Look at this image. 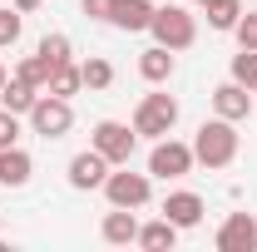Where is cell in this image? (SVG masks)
I'll list each match as a JSON object with an SVG mask.
<instances>
[{
	"label": "cell",
	"mask_w": 257,
	"mask_h": 252,
	"mask_svg": "<svg viewBox=\"0 0 257 252\" xmlns=\"http://www.w3.org/2000/svg\"><path fill=\"white\" fill-rule=\"evenodd\" d=\"M104 198H109V208H134L139 213L154 198V173H128V163H119L104 178Z\"/></svg>",
	"instance_id": "7a4b0ae2"
},
{
	"label": "cell",
	"mask_w": 257,
	"mask_h": 252,
	"mask_svg": "<svg viewBox=\"0 0 257 252\" xmlns=\"http://www.w3.org/2000/svg\"><path fill=\"white\" fill-rule=\"evenodd\" d=\"M232 35H237V50H257V10H247V15L232 25Z\"/></svg>",
	"instance_id": "d4e9b609"
},
{
	"label": "cell",
	"mask_w": 257,
	"mask_h": 252,
	"mask_svg": "<svg viewBox=\"0 0 257 252\" xmlns=\"http://www.w3.org/2000/svg\"><path fill=\"white\" fill-rule=\"evenodd\" d=\"M109 168H114V163L99 154V149H84V154H74V158H69V188H79V193L104 188Z\"/></svg>",
	"instance_id": "9c48e42d"
},
{
	"label": "cell",
	"mask_w": 257,
	"mask_h": 252,
	"mask_svg": "<svg viewBox=\"0 0 257 252\" xmlns=\"http://www.w3.org/2000/svg\"><path fill=\"white\" fill-rule=\"evenodd\" d=\"M114 5H119V0H79V10H84L89 20H104V25H109V15H114Z\"/></svg>",
	"instance_id": "4316f807"
},
{
	"label": "cell",
	"mask_w": 257,
	"mask_h": 252,
	"mask_svg": "<svg viewBox=\"0 0 257 252\" xmlns=\"http://www.w3.org/2000/svg\"><path fill=\"white\" fill-rule=\"evenodd\" d=\"M99 237H104L109 247H128V242H139V218H134V208H109L104 222H99Z\"/></svg>",
	"instance_id": "7c38bea8"
},
{
	"label": "cell",
	"mask_w": 257,
	"mask_h": 252,
	"mask_svg": "<svg viewBox=\"0 0 257 252\" xmlns=\"http://www.w3.org/2000/svg\"><path fill=\"white\" fill-rule=\"evenodd\" d=\"M203 10H208V25H213V30H227V35L242 20V0H208Z\"/></svg>",
	"instance_id": "d6986e66"
},
{
	"label": "cell",
	"mask_w": 257,
	"mask_h": 252,
	"mask_svg": "<svg viewBox=\"0 0 257 252\" xmlns=\"http://www.w3.org/2000/svg\"><path fill=\"white\" fill-rule=\"evenodd\" d=\"M35 55L55 69V64H69V60H74V45H69V35H45V40L35 45Z\"/></svg>",
	"instance_id": "ffe728a7"
},
{
	"label": "cell",
	"mask_w": 257,
	"mask_h": 252,
	"mask_svg": "<svg viewBox=\"0 0 257 252\" xmlns=\"http://www.w3.org/2000/svg\"><path fill=\"white\" fill-rule=\"evenodd\" d=\"M149 35H154V45H163V50H188L193 40H198V20H193L183 5H159L154 10V25H149Z\"/></svg>",
	"instance_id": "277c9868"
},
{
	"label": "cell",
	"mask_w": 257,
	"mask_h": 252,
	"mask_svg": "<svg viewBox=\"0 0 257 252\" xmlns=\"http://www.w3.org/2000/svg\"><path fill=\"white\" fill-rule=\"evenodd\" d=\"M193 5H208V0H193Z\"/></svg>",
	"instance_id": "f546056e"
},
{
	"label": "cell",
	"mask_w": 257,
	"mask_h": 252,
	"mask_svg": "<svg viewBox=\"0 0 257 252\" xmlns=\"http://www.w3.org/2000/svg\"><path fill=\"white\" fill-rule=\"evenodd\" d=\"M213 114L218 119H232V124H242L247 114H252V89H242L237 79H227L213 89Z\"/></svg>",
	"instance_id": "30bf717a"
},
{
	"label": "cell",
	"mask_w": 257,
	"mask_h": 252,
	"mask_svg": "<svg viewBox=\"0 0 257 252\" xmlns=\"http://www.w3.org/2000/svg\"><path fill=\"white\" fill-rule=\"evenodd\" d=\"M237 154H242V134H237L232 119H218L213 114V119L198 124V134H193V158L203 168H232Z\"/></svg>",
	"instance_id": "6da1fadb"
},
{
	"label": "cell",
	"mask_w": 257,
	"mask_h": 252,
	"mask_svg": "<svg viewBox=\"0 0 257 252\" xmlns=\"http://www.w3.org/2000/svg\"><path fill=\"white\" fill-rule=\"evenodd\" d=\"M203 213H208V203H203L198 193H188V188H178V193H168V198H163V218L173 222L178 232H183V227H198Z\"/></svg>",
	"instance_id": "8fae6325"
},
{
	"label": "cell",
	"mask_w": 257,
	"mask_h": 252,
	"mask_svg": "<svg viewBox=\"0 0 257 252\" xmlns=\"http://www.w3.org/2000/svg\"><path fill=\"white\" fill-rule=\"evenodd\" d=\"M139 74H144L149 84H163V79H173V50H163V45L144 50V55H139Z\"/></svg>",
	"instance_id": "e0dca14e"
},
{
	"label": "cell",
	"mask_w": 257,
	"mask_h": 252,
	"mask_svg": "<svg viewBox=\"0 0 257 252\" xmlns=\"http://www.w3.org/2000/svg\"><path fill=\"white\" fill-rule=\"evenodd\" d=\"M15 74H20V79H25V84H35V89H40V94H45V89H50V64L40 60V55H25V60L15 64Z\"/></svg>",
	"instance_id": "7402d4cb"
},
{
	"label": "cell",
	"mask_w": 257,
	"mask_h": 252,
	"mask_svg": "<svg viewBox=\"0 0 257 252\" xmlns=\"http://www.w3.org/2000/svg\"><path fill=\"white\" fill-rule=\"evenodd\" d=\"M213 242H218V252H257V218L252 213H227Z\"/></svg>",
	"instance_id": "ba28073f"
},
{
	"label": "cell",
	"mask_w": 257,
	"mask_h": 252,
	"mask_svg": "<svg viewBox=\"0 0 257 252\" xmlns=\"http://www.w3.org/2000/svg\"><path fill=\"white\" fill-rule=\"evenodd\" d=\"M79 74H84V89H109L114 84V64L99 60V55H89V60L79 64Z\"/></svg>",
	"instance_id": "44dd1931"
},
{
	"label": "cell",
	"mask_w": 257,
	"mask_h": 252,
	"mask_svg": "<svg viewBox=\"0 0 257 252\" xmlns=\"http://www.w3.org/2000/svg\"><path fill=\"white\" fill-rule=\"evenodd\" d=\"M10 5H15L20 15H30V10H40V5H45V0H10Z\"/></svg>",
	"instance_id": "83f0119b"
},
{
	"label": "cell",
	"mask_w": 257,
	"mask_h": 252,
	"mask_svg": "<svg viewBox=\"0 0 257 252\" xmlns=\"http://www.w3.org/2000/svg\"><path fill=\"white\" fill-rule=\"evenodd\" d=\"M193 144H183V139H154V149H149V173L154 178H163V183H173V178H188L193 173Z\"/></svg>",
	"instance_id": "5b68a950"
},
{
	"label": "cell",
	"mask_w": 257,
	"mask_h": 252,
	"mask_svg": "<svg viewBox=\"0 0 257 252\" xmlns=\"http://www.w3.org/2000/svg\"><path fill=\"white\" fill-rule=\"evenodd\" d=\"M232 79L257 94V50H237V55H232Z\"/></svg>",
	"instance_id": "603a6c76"
},
{
	"label": "cell",
	"mask_w": 257,
	"mask_h": 252,
	"mask_svg": "<svg viewBox=\"0 0 257 252\" xmlns=\"http://www.w3.org/2000/svg\"><path fill=\"white\" fill-rule=\"evenodd\" d=\"M35 99H40V89H35V84H25L20 74H10V79L0 84V109H10V114H20V119L35 109Z\"/></svg>",
	"instance_id": "9a60e30c"
},
{
	"label": "cell",
	"mask_w": 257,
	"mask_h": 252,
	"mask_svg": "<svg viewBox=\"0 0 257 252\" xmlns=\"http://www.w3.org/2000/svg\"><path fill=\"white\" fill-rule=\"evenodd\" d=\"M20 30H25V15H20L15 5H0V50H5V45H15Z\"/></svg>",
	"instance_id": "cb8c5ba5"
},
{
	"label": "cell",
	"mask_w": 257,
	"mask_h": 252,
	"mask_svg": "<svg viewBox=\"0 0 257 252\" xmlns=\"http://www.w3.org/2000/svg\"><path fill=\"white\" fill-rule=\"evenodd\" d=\"M25 119H30V129L40 139H64V134L74 129V109H69V99H60V94H40Z\"/></svg>",
	"instance_id": "52a82bcc"
},
{
	"label": "cell",
	"mask_w": 257,
	"mask_h": 252,
	"mask_svg": "<svg viewBox=\"0 0 257 252\" xmlns=\"http://www.w3.org/2000/svg\"><path fill=\"white\" fill-rule=\"evenodd\" d=\"M154 0H119L114 5V15H109V25L114 30H124V35H139V30H149L154 25Z\"/></svg>",
	"instance_id": "4fadbf2b"
},
{
	"label": "cell",
	"mask_w": 257,
	"mask_h": 252,
	"mask_svg": "<svg viewBox=\"0 0 257 252\" xmlns=\"http://www.w3.org/2000/svg\"><path fill=\"white\" fill-rule=\"evenodd\" d=\"M20 144V114L0 109V149H15Z\"/></svg>",
	"instance_id": "484cf974"
},
{
	"label": "cell",
	"mask_w": 257,
	"mask_h": 252,
	"mask_svg": "<svg viewBox=\"0 0 257 252\" xmlns=\"http://www.w3.org/2000/svg\"><path fill=\"white\" fill-rule=\"evenodd\" d=\"M178 242V227L168 218H154V222H139V247L144 252H168Z\"/></svg>",
	"instance_id": "2e32d148"
},
{
	"label": "cell",
	"mask_w": 257,
	"mask_h": 252,
	"mask_svg": "<svg viewBox=\"0 0 257 252\" xmlns=\"http://www.w3.org/2000/svg\"><path fill=\"white\" fill-rule=\"evenodd\" d=\"M84 89V74H79V64L69 60V64H55L50 69V89L45 94H60V99H69V94H79Z\"/></svg>",
	"instance_id": "ac0fdd59"
},
{
	"label": "cell",
	"mask_w": 257,
	"mask_h": 252,
	"mask_svg": "<svg viewBox=\"0 0 257 252\" xmlns=\"http://www.w3.org/2000/svg\"><path fill=\"white\" fill-rule=\"evenodd\" d=\"M128 124H134L139 139H168L173 124H178V99L173 94H144Z\"/></svg>",
	"instance_id": "3957f363"
},
{
	"label": "cell",
	"mask_w": 257,
	"mask_h": 252,
	"mask_svg": "<svg viewBox=\"0 0 257 252\" xmlns=\"http://www.w3.org/2000/svg\"><path fill=\"white\" fill-rule=\"evenodd\" d=\"M35 173V158L15 144V149H0V188H25Z\"/></svg>",
	"instance_id": "5bb4252c"
},
{
	"label": "cell",
	"mask_w": 257,
	"mask_h": 252,
	"mask_svg": "<svg viewBox=\"0 0 257 252\" xmlns=\"http://www.w3.org/2000/svg\"><path fill=\"white\" fill-rule=\"evenodd\" d=\"M89 149H99V154H104L114 168H119V163H128V158H134V149H139V134H134V124L99 119L94 134H89Z\"/></svg>",
	"instance_id": "8992f818"
},
{
	"label": "cell",
	"mask_w": 257,
	"mask_h": 252,
	"mask_svg": "<svg viewBox=\"0 0 257 252\" xmlns=\"http://www.w3.org/2000/svg\"><path fill=\"white\" fill-rule=\"evenodd\" d=\"M0 84H5V64H0Z\"/></svg>",
	"instance_id": "f1b7e54d"
}]
</instances>
